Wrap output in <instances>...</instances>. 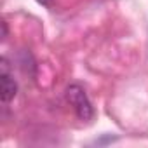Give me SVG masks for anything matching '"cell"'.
Listing matches in <instances>:
<instances>
[{"instance_id":"obj_4","label":"cell","mask_w":148,"mask_h":148,"mask_svg":"<svg viewBox=\"0 0 148 148\" xmlns=\"http://www.w3.org/2000/svg\"><path fill=\"white\" fill-rule=\"evenodd\" d=\"M5 35H7V25L2 23V38H5Z\"/></svg>"},{"instance_id":"obj_1","label":"cell","mask_w":148,"mask_h":148,"mask_svg":"<svg viewBox=\"0 0 148 148\" xmlns=\"http://www.w3.org/2000/svg\"><path fill=\"white\" fill-rule=\"evenodd\" d=\"M66 99L73 106V110H75V113L80 120L89 122L94 117V108H92L86 91L79 84H71V86L66 87Z\"/></svg>"},{"instance_id":"obj_2","label":"cell","mask_w":148,"mask_h":148,"mask_svg":"<svg viewBox=\"0 0 148 148\" xmlns=\"http://www.w3.org/2000/svg\"><path fill=\"white\" fill-rule=\"evenodd\" d=\"M16 92H18V84L7 70V61L2 59V71H0V96H2V101L9 103L11 99H14Z\"/></svg>"},{"instance_id":"obj_3","label":"cell","mask_w":148,"mask_h":148,"mask_svg":"<svg viewBox=\"0 0 148 148\" xmlns=\"http://www.w3.org/2000/svg\"><path fill=\"white\" fill-rule=\"evenodd\" d=\"M37 2L40 4V5H44V7H52V0H37Z\"/></svg>"}]
</instances>
